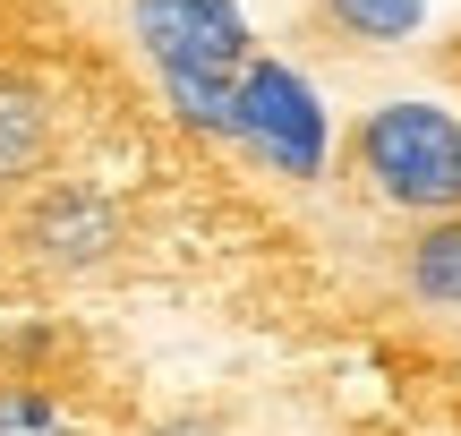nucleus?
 Wrapping results in <instances>:
<instances>
[{"label": "nucleus", "mask_w": 461, "mask_h": 436, "mask_svg": "<svg viewBox=\"0 0 461 436\" xmlns=\"http://www.w3.org/2000/svg\"><path fill=\"white\" fill-rule=\"evenodd\" d=\"M342 163L359 180V197H376L402 223L453 214L461 205V112H445V103H376V112H359Z\"/></svg>", "instance_id": "obj_1"}, {"label": "nucleus", "mask_w": 461, "mask_h": 436, "mask_svg": "<svg viewBox=\"0 0 461 436\" xmlns=\"http://www.w3.org/2000/svg\"><path fill=\"white\" fill-rule=\"evenodd\" d=\"M230 146H240L248 171H265V180L282 188H308L325 180V103H316V86L299 77L291 60H274V51H248V68L230 77Z\"/></svg>", "instance_id": "obj_2"}, {"label": "nucleus", "mask_w": 461, "mask_h": 436, "mask_svg": "<svg viewBox=\"0 0 461 436\" xmlns=\"http://www.w3.org/2000/svg\"><path fill=\"white\" fill-rule=\"evenodd\" d=\"M129 34L154 77H188V86H230L257 51V26L240 0H129Z\"/></svg>", "instance_id": "obj_3"}, {"label": "nucleus", "mask_w": 461, "mask_h": 436, "mask_svg": "<svg viewBox=\"0 0 461 436\" xmlns=\"http://www.w3.org/2000/svg\"><path fill=\"white\" fill-rule=\"evenodd\" d=\"M402 283H411L419 308H461V205L411 223V240H402Z\"/></svg>", "instance_id": "obj_4"}, {"label": "nucleus", "mask_w": 461, "mask_h": 436, "mask_svg": "<svg viewBox=\"0 0 461 436\" xmlns=\"http://www.w3.org/2000/svg\"><path fill=\"white\" fill-rule=\"evenodd\" d=\"M308 9L359 51H393V43H411L428 26V0H308Z\"/></svg>", "instance_id": "obj_5"}, {"label": "nucleus", "mask_w": 461, "mask_h": 436, "mask_svg": "<svg viewBox=\"0 0 461 436\" xmlns=\"http://www.w3.org/2000/svg\"><path fill=\"white\" fill-rule=\"evenodd\" d=\"M0 436H77V420L43 377H0Z\"/></svg>", "instance_id": "obj_6"}, {"label": "nucleus", "mask_w": 461, "mask_h": 436, "mask_svg": "<svg viewBox=\"0 0 461 436\" xmlns=\"http://www.w3.org/2000/svg\"><path fill=\"white\" fill-rule=\"evenodd\" d=\"M34 51H43V43H17V26L0 17V60H34Z\"/></svg>", "instance_id": "obj_7"}, {"label": "nucleus", "mask_w": 461, "mask_h": 436, "mask_svg": "<svg viewBox=\"0 0 461 436\" xmlns=\"http://www.w3.org/2000/svg\"><path fill=\"white\" fill-rule=\"evenodd\" d=\"M436 68H445V77L461 86V34H453V43H445V51H436Z\"/></svg>", "instance_id": "obj_8"}]
</instances>
